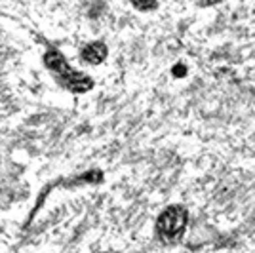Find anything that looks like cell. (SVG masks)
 <instances>
[{"mask_svg":"<svg viewBox=\"0 0 255 253\" xmlns=\"http://www.w3.org/2000/svg\"><path fill=\"white\" fill-rule=\"evenodd\" d=\"M133 6L137 8V10H143V11H149V10H154L156 8V2H133Z\"/></svg>","mask_w":255,"mask_h":253,"instance_id":"cell-4","label":"cell"},{"mask_svg":"<svg viewBox=\"0 0 255 253\" xmlns=\"http://www.w3.org/2000/svg\"><path fill=\"white\" fill-rule=\"evenodd\" d=\"M189 221V213L183 206H170L162 211V215L156 221V229H158L160 236L166 240H177L181 234L185 232Z\"/></svg>","mask_w":255,"mask_h":253,"instance_id":"cell-2","label":"cell"},{"mask_svg":"<svg viewBox=\"0 0 255 253\" xmlns=\"http://www.w3.org/2000/svg\"><path fill=\"white\" fill-rule=\"evenodd\" d=\"M171 73L181 78V76H185V74H187V69H185V65H175V67L171 69Z\"/></svg>","mask_w":255,"mask_h":253,"instance_id":"cell-5","label":"cell"},{"mask_svg":"<svg viewBox=\"0 0 255 253\" xmlns=\"http://www.w3.org/2000/svg\"><path fill=\"white\" fill-rule=\"evenodd\" d=\"M44 65L55 74L59 84L65 86L71 92H75V94H86L94 88V80L88 74L73 69L69 61L65 59L63 53L57 52V50H50V52L44 53Z\"/></svg>","mask_w":255,"mask_h":253,"instance_id":"cell-1","label":"cell"},{"mask_svg":"<svg viewBox=\"0 0 255 253\" xmlns=\"http://www.w3.org/2000/svg\"><path fill=\"white\" fill-rule=\"evenodd\" d=\"M107 55H109V50L103 42H92L82 50V59L88 61L90 65H97L105 61Z\"/></svg>","mask_w":255,"mask_h":253,"instance_id":"cell-3","label":"cell"}]
</instances>
